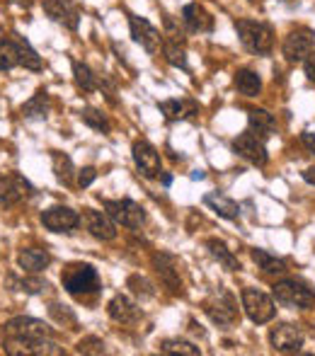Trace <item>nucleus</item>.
Segmentation results:
<instances>
[{"label":"nucleus","instance_id":"nucleus-21","mask_svg":"<svg viewBox=\"0 0 315 356\" xmlns=\"http://www.w3.org/2000/svg\"><path fill=\"white\" fill-rule=\"evenodd\" d=\"M248 122H250V131L257 134L262 141L277 131V122H274V117L267 112V109H250Z\"/></svg>","mask_w":315,"mask_h":356},{"label":"nucleus","instance_id":"nucleus-36","mask_svg":"<svg viewBox=\"0 0 315 356\" xmlns=\"http://www.w3.org/2000/svg\"><path fill=\"white\" fill-rule=\"evenodd\" d=\"M129 289L134 291L136 296H141V298H151V296H156V291H153V284L148 282V279L138 277V274H134V277H129Z\"/></svg>","mask_w":315,"mask_h":356},{"label":"nucleus","instance_id":"nucleus-28","mask_svg":"<svg viewBox=\"0 0 315 356\" xmlns=\"http://www.w3.org/2000/svg\"><path fill=\"white\" fill-rule=\"evenodd\" d=\"M207 248H209V252L213 254V257L218 259V262L223 264V267L228 269V272H238L240 269V262H238V257L231 252V250L226 248V245L221 243V240H216V238H211V240H207Z\"/></svg>","mask_w":315,"mask_h":356},{"label":"nucleus","instance_id":"nucleus-24","mask_svg":"<svg viewBox=\"0 0 315 356\" xmlns=\"http://www.w3.org/2000/svg\"><path fill=\"white\" fill-rule=\"evenodd\" d=\"M197 104L194 102H187V99H165L160 104V112L165 114L168 122H177V119H187V117H194L197 114Z\"/></svg>","mask_w":315,"mask_h":356},{"label":"nucleus","instance_id":"nucleus-8","mask_svg":"<svg viewBox=\"0 0 315 356\" xmlns=\"http://www.w3.org/2000/svg\"><path fill=\"white\" fill-rule=\"evenodd\" d=\"M5 337L47 339V337H54V330L37 318H13L8 325H5Z\"/></svg>","mask_w":315,"mask_h":356},{"label":"nucleus","instance_id":"nucleus-41","mask_svg":"<svg viewBox=\"0 0 315 356\" xmlns=\"http://www.w3.org/2000/svg\"><path fill=\"white\" fill-rule=\"evenodd\" d=\"M301 141H303V145H306V148L315 155V134H303Z\"/></svg>","mask_w":315,"mask_h":356},{"label":"nucleus","instance_id":"nucleus-35","mask_svg":"<svg viewBox=\"0 0 315 356\" xmlns=\"http://www.w3.org/2000/svg\"><path fill=\"white\" fill-rule=\"evenodd\" d=\"M80 119H83L88 127L97 129V131H102V134H109V122L99 109H92V107L83 109V112H80Z\"/></svg>","mask_w":315,"mask_h":356},{"label":"nucleus","instance_id":"nucleus-31","mask_svg":"<svg viewBox=\"0 0 315 356\" xmlns=\"http://www.w3.org/2000/svg\"><path fill=\"white\" fill-rule=\"evenodd\" d=\"M163 354H187V356H197L202 354V349L194 347L192 342H184V339H163L158 344Z\"/></svg>","mask_w":315,"mask_h":356},{"label":"nucleus","instance_id":"nucleus-44","mask_svg":"<svg viewBox=\"0 0 315 356\" xmlns=\"http://www.w3.org/2000/svg\"><path fill=\"white\" fill-rule=\"evenodd\" d=\"M207 175H204V170H194L192 172V179H204Z\"/></svg>","mask_w":315,"mask_h":356},{"label":"nucleus","instance_id":"nucleus-12","mask_svg":"<svg viewBox=\"0 0 315 356\" xmlns=\"http://www.w3.org/2000/svg\"><path fill=\"white\" fill-rule=\"evenodd\" d=\"M42 223L54 233H71L80 225V216L68 207H54L42 213Z\"/></svg>","mask_w":315,"mask_h":356},{"label":"nucleus","instance_id":"nucleus-34","mask_svg":"<svg viewBox=\"0 0 315 356\" xmlns=\"http://www.w3.org/2000/svg\"><path fill=\"white\" fill-rule=\"evenodd\" d=\"M15 66H19L17 47L13 44V39L0 42V71H13Z\"/></svg>","mask_w":315,"mask_h":356},{"label":"nucleus","instance_id":"nucleus-32","mask_svg":"<svg viewBox=\"0 0 315 356\" xmlns=\"http://www.w3.org/2000/svg\"><path fill=\"white\" fill-rule=\"evenodd\" d=\"M10 284H15L19 291H24V293H32V296H44L51 291V286H49V282H44V279L39 277H24V279H10Z\"/></svg>","mask_w":315,"mask_h":356},{"label":"nucleus","instance_id":"nucleus-19","mask_svg":"<svg viewBox=\"0 0 315 356\" xmlns=\"http://www.w3.org/2000/svg\"><path fill=\"white\" fill-rule=\"evenodd\" d=\"M182 22L189 32H211L213 29V17L199 3H189L182 10Z\"/></svg>","mask_w":315,"mask_h":356},{"label":"nucleus","instance_id":"nucleus-20","mask_svg":"<svg viewBox=\"0 0 315 356\" xmlns=\"http://www.w3.org/2000/svg\"><path fill=\"white\" fill-rule=\"evenodd\" d=\"M17 264L29 274H39L42 269H47L51 264V254L42 248H24L17 254Z\"/></svg>","mask_w":315,"mask_h":356},{"label":"nucleus","instance_id":"nucleus-25","mask_svg":"<svg viewBox=\"0 0 315 356\" xmlns=\"http://www.w3.org/2000/svg\"><path fill=\"white\" fill-rule=\"evenodd\" d=\"M233 83H236L238 92L245 95V97H257L259 90H262V78L255 71H250V68H240Z\"/></svg>","mask_w":315,"mask_h":356},{"label":"nucleus","instance_id":"nucleus-10","mask_svg":"<svg viewBox=\"0 0 315 356\" xmlns=\"http://www.w3.org/2000/svg\"><path fill=\"white\" fill-rule=\"evenodd\" d=\"M233 150H236L240 158L248 160V163L257 165V168H264V165H267V160H269L267 148H264V141L252 131L240 134L236 141H233Z\"/></svg>","mask_w":315,"mask_h":356},{"label":"nucleus","instance_id":"nucleus-15","mask_svg":"<svg viewBox=\"0 0 315 356\" xmlns=\"http://www.w3.org/2000/svg\"><path fill=\"white\" fill-rule=\"evenodd\" d=\"M153 267L160 274L163 284L168 286L172 293H182V277H179V264L172 254L168 252H156L153 254Z\"/></svg>","mask_w":315,"mask_h":356},{"label":"nucleus","instance_id":"nucleus-5","mask_svg":"<svg viewBox=\"0 0 315 356\" xmlns=\"http://www.w3.org/2000/svg\"><path fill=\"white\" fill-rule=\"evenodd\" d=\"M240 300H243V310L248 313V318L252 320L255 325H264L277 315V308H274V300L269 298L267 293L257 289H243L240 293Z\"/></svg>","mask_w":315,"mask_h":356},{"label":"nucleus","instance_id":"nucleus-9","mask_svg":"<svg viewBox=\"0 0 315 356\" xmlns=\"http://www.w3.org/2000/svg\"><path fill=\"white\" fill-rule=\"evenodd\" d=\"M303 332L301 327L296 325H289V323H282L277 327H272L269 332V344L274 347V352H282V354H293L303 347Z\"/></svg>","mask_w":315,"mask_h":356},{"label":"nucleus","instance_id":"nucleus-16","mask_svg":"<svg viewBox=\"0 0 315 356\" xmlns=\"http://www.w3.org/2000/svg\"><path fill=\"white\" fill-rule=\"evenodd\" d=\"M107 313L109 318L114 320V323H122V325H134L141 320V308H138L136 303H134L131 298H127V296H114L112 300H109L107 305Z\"/></svg>","mask_w":315,"mask_h":356},{"label":"nucleus","instance_id":"nucleus-14","mask_svg":"<svg viewBox=\"0 0 315 356\" xmlns=\"http://www.w3.org/2000/svg\"><path fill=\"white\" fill-rule=\"evenodd\" d=\"M83 223L88 233L97 240H114L117 238V223L109 218L107 211H95V209H85Z\"/></svg>","mask_w":315,"mask_h":356},{"label":"nucleus","instance_id":"nucleus-13","mask_svg":"<svg viewBox=\"0 0 315 356\" xmlns=\"http://www.w3.org/2000/svg\"><path fill=\"white\" fill-rule=\"evenodd\" d=\"M129 27H131V37L136 44H141L143 49H146L148 54H156L160 42H163V37H160V32L156 27H153L148 19L138 17V15H129Z\"/></svg>","mask_w":315,"mask_h":356},{"label":"nucleus","instance_id":"nucleus-40","mask_svg":"<svg viewBox=\"0 0 315 356\" xmlns=\"http://www.w3.org/2000/svg\"><path fill=\"white\" fill-rule=\"evenodd\" d=\"M303 68H306V75L311 83H315V49L311 54H308V58L303 61Z\"/></svg>","mask_w":315,"mask_h":356},{"label":"nucleus","instance_id":"nucleus-33","mask_svg":"<svg viewBox=\"0 0 315 356\" xmlns=\"http://www.w3.org/2000/svg\"><path fill=\"white\" fill-rule=\"evenodd\" d=\"M73 75H76V85L83 92H92V90L97 88V78H95L92 71H90L85 63H80V61L73 63Z\"/></svg>","mask_w":315,"mask_h":356},{"label":"nucleus","instance_id":"nucleus-4","mask_svg":"<svg viewBox=\"0 0 315 356\" xmlns=\"http://www.w3.org/2000/svg\"><path fill=\"white\" fill-rule=\"evenodd\" d=\"M102 207L109 213V218L117 225H124V228L136 230L146 220L143 209L136 202H131V199H102Z\"/></svg>","mask_w":315,"mask_h":356},{"label":"nucleus","instance_id":"nucleus-1","mask_svg":"<svg viewBox=\"0 0 315 356\" xmlns=\"http://www.w3.org/2000/svg\"><path fill=\"white\" fill-rule=\"evenodd\" d=\"M63 289L68 291L76 298H85V296H95L99 289H102V282H99V274L92 264H83V262H73L63 269L61 274Z\"/></svg>","mask_w":315,"mask_h":356},{"label":"nucleus","instance_id":"nucleus-38","mask_svg":"<svg viewBox=\"0 0 315 356\" xmlns=\"http://www.w3.org/2000/svg\"><path fill=\"white\" fill-rule=\"evenodd\" d=\"M78 354H104V342L99 337H83L78 342Z\"/></svg>","mask_w":315,"mask_h":356},{"label":"nucleus","instance_id":"nucleus-26","mask_svg":"<svg viewBox=\"0 0 315 356\" xmlns=\"http://www.w3.org/2000/svg\"><path fill=\"white\" fill-rule=\"evenodd\" d=\"M51 163H54V175H56L58 182L66 184V187H71L73 177H76V168H73V160L68 158L66 153H58V150H54V153H51Z\"/></svg>","mask_w":315,"mask_h":356},{"label":"nucleus","instance_id":"nucleus-3","mask_svg":"<svg viewBox=\"0 0 315 356\" xmlns=\"http://www.w3.org/2000/svg\"><path fill=\"white\" fill-rule=\"evenodd\" d=\"M274 298L284 305H293V308H315V291L311 286L296 279H282L274 284Z\"/></svg>","mask_w":315,"mask_h":356},{"label":"nucleus","instance_id":"nucleus-39","mask_svg":"<svg viewBox=\"0 0 315 356\" xmlns=\"http://www.w3.org/2000/svg\"><path fill=\"white\" fill-rule=\"evenodd\" d=\"M97 179V170L95 168H83L78 172V187H90Z\"/></svg>","mask_w":315,"mask_h":356},{"label":"nucleus","instance_id":"nucleus-7","mask_svg":"<svg viewBox=\"0 0 315 356\" xmlns=\"http://www.w3.org/2000/svg\"><path fill=\"white\" fill-rule=\"evenodd\" d=\"M313 49H315V32H311V29H306V27H298L286 34L282 54L289 63H301V61H306Z\"/></svg>","mask_w":315,"mask_h":356},{"label":"nucleus","instance_id":"nucleus-42","mask_svg":"<svg viewBox=\"0 0 315 356\" xmlns=\"http://www.w3.org/2000/svg\"><path fill=\"white\" fill-rule=\"evenodd\" d=\"M303 179H306L308 184H315V168H306V170H303Z\"/></svg>","mask_w":315,"mask_h":356},{"label":"nucleus","instance_id":"nucleus-2","mask_svg":"<svg viewBox=\"0 0 315 356\" xmlns=\"http://www.w3.org/2000/svg\"><path fill=\"white\" fill-rule=\"evenodd\" d=\"M238 37L243 42V47L250 54H257V56H267L274 47V37H272V27L257 19H238L236 22Z\"/></svg>","mask_w":315,"mask_h":356},{"label":"nucleus","instance_id":"nucleus-37","mask_svg":"<svg viewBox=\"0 0 315 356\" xmlns=\"http://www.w3.org/2000/svg\"><path fill=\"white\" fill-rule=\"evenodd\" d=\"M49 313H51V318L56 320V323H63V325H71V327H76V315H73V310H68L66 305H58V303H51L49 305Z\"/></svg>","mask_w":315,"mask_h":356},{"label":"nucleus","instance_id":"nucleus-45","mask_svg":"<svg viewBox=\"0 0 315 356\" xmlns=\"http://www.w3.org/2000/svg\"><path fill=\"white\" fill-rule=\"evenodd\" d=\"M170 182H172V177H170V175H163V184H165V187H168Z\"/></svg>","mask_w":315,"mask_h":356},{"label":"nucleus","instance_id":"nucleus-22","mask_svg":"<svg viewBox=\"0 0 315 356\" xmlns=\"http://www.w3.org/2000/svg\"><path fill=\"white\" fill-rule=\"evenodd\" d=\"M10 39H13V44L17 47V54H19V66H24L27 71H42L44 63H42V56H39L37 51H34L32 47H29V42L24 37H19L17 32L10 34Z\"/></svg>","mask_w":315,"mask_h":356},{"label":"nucleus","instance_id":"nucleus-18","mask_svg":"<svg viewBox=\"0 0 315 356\" xmlns=\"http://www.w3.org/2000/svg\"><path fill=\"white\" fill-rule=\"evenodd\" d=\"M29 194H32V184L24 177H19V175H10V177H5V187L0 189V204L3 207H15L17 202L27 199Z\"/></svg>","mask_w":315,"mask_h":356},{"label":"nucleus","instance_id":"nucleus-30","mask_svg":"<svg viewBox=\"0 0 315 356\" xmlns=\"http://www.w3.org/2000/svg\"><path fill=\"white\" fill-rule=\"evenodd\" d=\"M163 54H165V61L175 68H187V54L184 49L179 47L177 39H165L163 42Z\"/></svg>","mask_w":315,"mask_h":356},{"label":"nucleus","instance_id":"nucleus-11","mask_svg":"<svg viewBox=\"0 0 315 356\" xmlns=\"http://www.w3.org/2000/svg\"><path fill=\"white\" fill-rule=\"evenodd\" d=\"M134 153V163H136L138 172L143 175V177H158L160 172H163V163H160V153L156 148H153L148 141H136L131 148Z\"/></svg>","mask_w":315,"mask_h":356},{"label":"nucleus","instance_id":"nucleus-23","mask_svg":"<svg viewBox=\"0 0 315 356\" xmlns=\"http://www.w3.org/2000/svg\"><path fill=\"white\" fill-rule=\"evenodd\" d=\"M252 259L255 264H257L259 269H262L264 274H272V277H284V274L289 272L286 269V262L284 259H279L277 254H269L267 250H252Z\"/></svg>","mask_w":315,"mask_h":356},{"label":"nucleus","instance_id":"nucleus-27","mask_svg":"<svg viewBox=\"0 0 315 356\" xmlns=\"http://www.w3.org/2000/svg\"><path fill=\"white\" fill-rule=\"evenodd\" d=\"M204 204L211 207L213 211L221 216V218H228V220H236L238 213H240L238 204L228 197H221V194H207V197H204Z\"/></svg>","mask_w":315,"mask_h":356},{"label":"nucleus","instance_id":"nucleus-6","mask_svg":"<svg viewBox=\"0 0 315 356\" xmlns=\"http://www.w3.org/2000/svg\"><path fill=\"white\" fill-rule=\"evenodd\" d=\"M204 310L207 315L221 327H231V325L238 323V305L236 298H233L228 291H216L213 296H209L207 303H204Z\"/></svg>","mask_w":315,"mask_h":356},{"label":"nucleus","instance_id":"nucleus-43","mask_svg":"<svg viewBox=\"0 0 315 356\" xmlns=\"http://www.w3.org/2000/svg\"><path fill=\"white\" fill-rule=\"evenodd\" d=\"M15 5H19V8H24V10H29L34 5V0H13Z\"/></svg>","mask_w":315,"mask_h":356},{"label":"nucleus","instance_id":"nucleus-17","mask_svg":"<svg viewBox=\"0 0 315 356\" xmlns=\"http://www.w3.org/2000/svg\"><path fill=\"white\" fill-rule=\"evenodd\" d=\"M44 10L47 15L58 24H66L68 29H78L80 13L71 0H44Z\"/></svg>","mask_w":315,"mask_h":356},{"label":"nucleus","instance_id":"nucleus-46","mask_svg":"<svg viewBox=\"0 0 315 356\" xmlns=\"http://www.w3.org/2000/svg\"><path fill=\"white\" fill-rule=\"evenodd\" d=\"M250 3H257V0H250Z\"/></svg>","mask_w":315,"mask_h":356},{"label":"nucleus","instance_id":"nucleus-29","mask_svg":"<svg viewBox=\"0 0 315 356\" xmlns=\"http://www.w3.org/2000/svg\"><path fill=\"white\" fill-rule=\"evenodd\" d=\"M47 112H49V97L44 90H39V92L22 107V114L27 119H47Z\"/></svg>","mask_w":315,"mask_h":356}]
</instances>
